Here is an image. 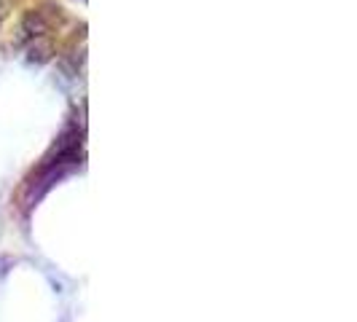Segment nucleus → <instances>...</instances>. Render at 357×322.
Wrapping results in <instances>:
<instances>
[{
    "label": "nucleus",
    "mask_w": 357,
    "mask_h": 322,
    "mask_svg": "<svg viewBox=\"0 0 357 322\" xmlns=\"http://www.w3.org/2000/svg\"><path fill=\"white\" fill-rule=\"evenodd\" d=\"M59 17H62V14H59V6H56V8H54V6H43V8H30V11H24V17L19 22L17 43L27 46V43H33L38 38H46L49 30L54 27V22Z\"/></svg>",
    "instance_id": "obj_1"
},
{
    "label": "nucleus",
    "mask_w": 357,
    "mask_h": 322,
    "mask_svg": "<svg viewBox=\"0 0 357 322\" xmlns=\"http://www.w3.org/2000/svg\"><path fill=\"white\" fill-rule=\"evenodd\" d=\"M54 54V46L49 38H38V40H33V43H27V59L30 62H49Z\"/></svg>",
    "instance_id": "obj_2"
}]
</instances>
